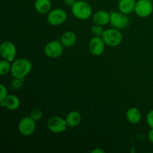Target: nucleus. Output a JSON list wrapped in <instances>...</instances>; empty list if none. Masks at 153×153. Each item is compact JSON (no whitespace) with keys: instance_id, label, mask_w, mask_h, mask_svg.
<instances>
[{"instance_id":"f257e3e1","label":"nucleus","mask_w":153,"mask_h":153,"mask_svg":"<svg viewBox=\"0 0 153 153\" xmlns=\"http://www.w3.org/2000/svg\"><path fill=\"white\" fill-rule=\"evenodd\" d=\"M32 70V64L27 58H18L11 64L10 75L13 78L25 79Z\"/></svg>"},{"instance_id":"f03ea898","label":"nucleus","mask_w":153,"mask_h":153,"mask_svg":"<svg viewBox=\"0 0 153 153\" xmlns=\"http://www.w3.org/2000/svg\"><path fill=\"white\" fill-rule=\"evenodd\" d=\"M73 16L80 20H87L93 16V10L91 4L83 0H78L71 7Z\"/></svg>"},{"instance_id":"7ed1b4c3","label":"nucleus","mask_w":153,"mask_h":153,"mask_svg":"<svg viewBox=\"0 0 153 153\" xmlns=\"http://www.w3.org/2000/svg\"><path fill=\"white\" fill-rule=\"evenodd\" d=\"M102 37L105 43L106 46H110V47L118 46L122 43L123 39L120 30L117 29L113 27L105 30Z\"/></svg>"},{"instance_id":"20e7f679","label":"nucleus","mask_w":153,"mask_h":153,"mask_svg":"<svg viewBox=\"0 0 153 153\" xmlns=\"http://www.w3.org/2000/svg\"><path fill=\"white\" fill-rule=\"evenodd\" d=\"M130 23V19L127 14L119 10H113L110 12V24L113 28L119 30L126 28Z\"/></svg>"},{"instance_id":"39448f33","label":"nucleus","mask_w":153,"mask_h":153,"mask_svg":"<svg viewBox=\"0 0 153 153\" xmlns=\"http://www.w3.org/2000/svg\"><path fill=\"white\" fill-rule=\"evenodd\" d=\"M67 19V13L65 10L60 7L52 9L47 13V22L52 26L62 25Z\"/></svg>"},{"instance_id":"423d86ee","label":"nucleus","mask_w":153,"mask_h":153,"mask_svg":"<svg viewBox=\"0 0 153 153\" xmlns=\"http://www.w3.org/2000/svg\"><path fill=\"white\" fill-rule=\"evenodd\" d=\"M36 121L31 117H25L19 120L18 130L22 135L28 137L31 135L36 130Z\"/></svg>"},{"instance_id":"0eeeda50","label":"nucleus","mask_w":153,"mask_h":153,"mask_svg":"<svg viewBox=\"0 0 153 153\" xmlns=\"http://www.w3.org/2000/svg\"><path fill=\"white\" fill-rule=\"evenodd\" d=\"M48 128L55 134H61L67 129V124L66 120L59 116L51 117L47 122Z\"/></svg>"},{"instance_id":"6e6552de","label":"nucleus","mask_w":153,"mask_h":153,"mask_svg":"<svg viewBox=\"0 0 153 153\" xmlns=\"http://www.w3.org/2000/svg\"><path fill=\"white\" fill-rule=\"evenodd\" d=\"M64 46H63L61 41L53 40L46 43L44 47V53L48 58H59L64 52Z\"/></svg>"},{"instance_id":"1a4fd4ad","label":"nucleus","mask_w":153,"mask_h":153,"mask_svg":"<svg viewBox=\"0 0 153 153\" xmlns=\"http://www.w3.org/2000/svg\"><path fill=\"white\" fill-rule=\"evenodd\" d=\"M153 11V4L150 0H137L136 1L134 13L141 18L150 16Z\"/></svg>"},{"instance_id":"9d476101","label":"nucleus","mask_w":153,"mask_h":153,"mask_svg":"<svg viewBox=\"0 0 153 153\" xmlns=\"http://www.w3.org/2000/svg\"><path fill=\"white\" fill-rule=\"evenodd\" d=\"M0 54L3 59L13 62L16 55V46L11 41H4L0 46Z\"/></svg>"},{"instance_id":"9b49d317","label":"nucleus","mask_w":153,"mask_h":153,"mask_svg":"<svg viewBox=\"0 0 153 153\" xmlns=\"http://www.w3.org/2000/svg\"><path fill=\"white\" fill-rule=\"evenodd\" d=\"M105 43L102 37L94 36L90 40L88 49L90 52L94 56H100L102 55L105 49Z\"/></svg>"},{"instance_id":"f8f14e48","label":"nucleus","mask_w":153,"mask_h":153,"mask_svg":"<svg viewBox=\"0 0 153 153\" xmlns=\"http://www.w3.org/2000/svg\"><path fill=\"white\" fill-rule=\"evenodd\" d=\"M92 18L94 24L104 26L110 23V12L105 10H100L93 14Z\"/></svg>"},{"instance_id":"ddd939ff","label":"nucleus","mask_w":153,"mask_h":153,"mask_svg":"<svg viewBox=\"0 0 153 153\" xmlns=\"http://www.w3.org/2000/svg\"><path fill=\"white\" fill-rule=\"evenodd\" d=\"M1 107H4L10 111H16L20 106V100L16 95L10 94L6 97L5 100L1 102Z\"/></svg>"},{"instance_id":"4468645a","label":"nucleus","mask_w":153,"mask_h":153,"mask_svg":"<svg viewBox=\"0 0 153 153\" xmlns=\"http://www.w3.org/2000/svg\"><path fill=\"white\" fill-rule=\"evenodd\" d=\"M60 41L63 46L66 48H70L74 46L77 41V36L76 33L72 31H67L63 33Z\"/></svg>"},{"instance_id":"2eb2a0df","label":"nucleus","mask_w":153,"mask_h":153,"mask_svg":"<svg viewBox=\"0 0 153 153\" xmlns=\"http://www.w3.org/2000/svg\"><path fill=\"white\" fill-rule=\"evenodd\" d=\"M135 4V0H119L118 10L125 14H130L134 12Z\"/></svg>"},{"instance_id":"dca6fc26","label":"nucleus","mask_w":153,"mask_h":153,"mask_svg":"<svg viewBox=\"0 0 153 153\" xmlns=\"http://www.w3.org/2000/svg\"><path fill=\"white\" fill-rule=\"evenodd\" d=\"M34 9L40 14H47L52 10V2L50 0H36Z\"/></svg>"},{"instance_id":"f3484780","label":"nucleus","mask_w":153,"mask_h":153,"mask_svg":"<svg viewBox=\"0 0 153 153\" xmlns=\"http://www.w3.org/2000/svg\"><path fill=\"white\" fill-rule=\"evenodd\" d=\"M126 119L131 124H137L141 120V112L137 108L132 107L130 108L127 110L126 114Z\"/></svg>"},{"instance_id":"a211bd4d","label":"nucleus","mask_w":153,"mask_h":153,"mask_svg":"<svg viewBox=\"0 0 153 153\" xmlns=\"http://www.w3.org/2000/svg\"><path fill=\"white\" fill-rule=\"evenodd\" d=\"M65 120L67 126L76 127L80 124L81 121H82V116L79 112L76 111H73L67 114Z\"/></svg>"},{"instance_id":"6ab92c4d","label":"nucleus","mask_w":153,"mask_h":153,"mask_svg":"<svg viewBox=\"0 0 153 153\" xmlns=\"http://www.w3.org/2000/svg\"><path fill=\"white\" fill-rule=\"evenodd\" d=\"M11 70V62L7 60L2 59L0 61V75L4 76L7 73H10Z\"/></svg>"},{"instance_id":"aec40b11","label":"nucleus","mask_w":153,"mask_h":153,"mask_svg":"<svg viewBox=\"0 0 153 153\" xmlns=\"http://www.w3.org/2000/svg\"><path fill=\"white\" fill-rule=\"evenodd\" d=\"M25 79H17V78H13L11 81H10V87L13 88V90H19L22 87L23 85V82Z\"/></svg>"},{"instance_id":"412c9836","label":"nucleus","mask_w":153,"mask_h":153,"mask_svg":"<svg viewBox=\"0 0 153 153\" xmlns=\"http://www.w3.org/2000/svg\"><path fill=\"white\" fill-rule=\"evenodd\" d=\"M104 31L105 30L103 29L102 25H97V24H94V25H93L92 28H91L92 34H94V36H97V37H102Z\"/></svg>"},{"instance_id":"4be33fe9","label":"nucleus","mask_w":153,"mask_h":153,"mask_svg":"<svg viewBox=\"0 0 153 153\" xmlns=\"http://www.w3.org/2000/svg\"><path fill=\"white\" fill-rule=\"evenodd\" d=\"M30 117H31L34 120L38 121L40 120L42 118V117H43V112H42V111L40 110V109L34 108L31 111V113H30Z\"/></svg>"},{"instance_id":"5701e85b","label":"nucleus","mask_w":153,"mask_h":153,"mask_svg":"<svg viewBox=\"0 0 153 153\" xmlns=\"http://www.w3.org/2000/svg\"><path fill=\"white\" fill-rule=\"evenodd\" d=\"M8 96V92L6 87L3 84L0 85V102H3Z\"/></svg>"},{"instance_id":"b1692460","label":"nucleus","mask_w":153,"mask_h":153,"mask_svg":"<svg viewBox=\"0 0 153 153\" xmlns=\"http://www.w3.org/2000/svg\"><path fill=\"white\" fill-rule=\"evenodd\" d=\"M146 123L151 128H153V110L149 111L146 114Z\"/></svg>"},{"instance_id":"393cba45","label":"nucleus","mask_w":153,"mask_h":153,"mask_svg":"<svg viewBox=\"0 0 153 153\" xmlns=\"http://www.w3.org/2000/svg\"><path fill=\"white\" fill-rule=\"evenodd\" d=\"M76 1V0H64V3L67 6H72L75 4V2Z\"/></svg>"},{"instance_id":"a878e982","label":"nucleus","mask_w":153,"mask_h":153,"mask_svg":"<svg viewBox=\"0 0 153 153\" xmlns=\"http://www.w3.org/2000/svg\"><path fill=\"white\" fill-rule=\"evenodd\" d=\"M148 139H149L150 143H153V128H151L148 132Z\"/></svg>"},{"instance_id":"bb28decb","label":"nucleus","mask_w":153,"mask_h":153,"mask_svg":"<svg viewBox=\"0 0 153 153\" xmlns=\"http://www.w3.org/2000/svg\"><path fill=\"white\" fill-rule=\"evenodd\" d=\"M105 151L102 150L101 148L100 147H97V149H94V150L91 151V153H104Z\"/></svg>"},{"instance_id":"cd10ccee","label":"nucleus","mask_w":153,"mask_h":153,"mask_svg":"<svg viewBox=\"0 0 153 153\" xmlns=\"http://www.w3.org/2000/svg\"><path fill=\"white\" fill-rule=\"evenodd\" d=\"M131 152H135V150H134V149H131Z\"/></svg>"}]
</instances>
